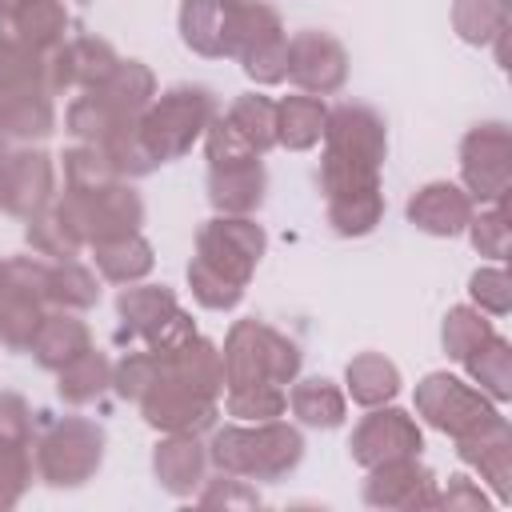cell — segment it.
I'll list each match as a JSON object with an SVG mask.
<instances>
[{"instance_id":"6da1fadb","label":"cell","mask_w":512,"mask_h":512,"mask_svg":"<svg viewBox=\"0 0 512 512\" xmlns=\"http://www.w3.org/2000/svg\"><path fill=\"white\" fill-rule=\"evenodd\" d=\"M208 448V464H216L228 476L240 480H284L288 472H296V464L304 460V436L300 428L276 420H260V424H224L212 432Z\"/></svg>"},{"instance_id":"7a4b0ae2","label":"cell","mask_w":512,"mask_h":512,"mask_svg":"<svg viewBox=\"0 0 512 512\" xmlns=\"http://www.w3.org/2000/svg\"><path fill=\"white\" fill-rule=\"evenodd\" d=\"M224 388H248V384H292L300 376L304 352L296 340L276 332L264 320H236L224 336Z\"/></svg>"},{"instance_id":"3957f363","label":"cell","mask_w":512,"mask_h":512,"mask_svg":"<svg viewBox=\"0 0 512 512\" xmlns=\"http://www.w3.org/2000/svg\"><path fill=\"white\" fill-rule=\"evenodd\" d=\"M216 116V96L204 84H176L168 92H156V100L140 116V136L156 164L180 160L192 152V144L204 136V128Z\"/></svg>"},{"instance_id":"277c9868","label":"cell","mask_w":512,"mask_h":512,"mask_svg":"<svg viewBox=\"0 0 512 512\" xmlns=\"http://www.w3.org/2000/svg\"><path fill=\"white\" fill-rule=\"evenodd\" d=\"M228 56L240 60L244 76L264 88L288 76V32L268 0H232Z\"/></svg>"},{"instance_id":"5b68a950","label":"cell","mask_w":512,"mask_h":512,"mask_svg":"<svg viewBox=\"0 0 512 512\" xmlns=\"http://www.w3.org/2000/svg\"><path fill=\"white\" fill-rule=\"evenodd\" d=\"M52 208L76 232V240L84 248L140 232V224H144V200L128 180H116L100 192H60L52 200Z\"/></svg>"},{"instance_id":"8992f818","label":"cell","mask_w":512,"mask_h":512,"mask_svg":"<svg viewBox=\"0 0 512 512\" xmlns=\"http://www.w3.org/2000/svg\"><path fill=\"white\" fill-rule=\"evenodd\" d=\"M104 428L84 416H64L36 436V472L52 488H80L104 464Z\"/></svg>"},{"instance_id":"52a82bcc","label":"cell","mask_w":512,"mask_h":512,"mask_svg":"<svg viewBox=\"0 0 512 512\" xmlns=\"http://www.w3.org/2000/svg\"><path fill=\"white\" fill-rule=\"evenodd\" d=\"M416 416L452 440L484 432L504 420L496 400H488L476 384H468L452 372H428L416 384Z\"/></svg>"},{"instance_id":"ba28073f","label":"cell","mask_w":512,"mask_h":512,"mask_svg":"<svg viewBox=\"0 0 512 512\" xmlns=\"http://www.w3.org/2000/svg\"><path fill=\"white\" fill-rule=\"evenodd\" d=\"M460 188L480 204H504L512 184V132L500 120H484L460 140Z\"/></svg>"},{"instance_id":"9c48e42d","label":"cell","mask_w":512,"mask_h":512,"mask_svg":"<svg viewBox=\"0 0 512 512\" xmlns=\"http://www.w3.org/2000/svg\"><path fill=\"white\" fill-rule=\"evenodd\" d=\"M264 248H268V236L252 216H220L216 212L196 232V260H204L208 268H216L220 276H228L240 288H248Z\"/></svg>"},{"instance_id":"30bf717a","label":"cell","mask_w":512,"mask_h":512,"mask_svg":"<svg viewBox=\"0 0 512 512\" xmlns=\"http://www.w3.org/2000/svg\"><path fill=\"white\" fill-rule=\"evenodd\" d=\"M420 448H424V432L416 416L392 404L368 408V416H360V424L348 436V452L360 468H372L396 456H420Z\"/></svg>"},{"instance_id":"8fae6325","label":"cell","mask_w":512,"mask_h":512,"mask_svg":"<svg viewBox=\"0 0 512 512\" xmlns=\"http://www.w3.org/2000/svg\"><path fill=\"white\" fill-rule=\"evenodd\" d=\"M308 96H332L348 80V52L332 32L304 28L288 36V76Z\"/></svg>"},{"instance_id":"7c38bea8","label":"cell","mask_w":512,"mask_h":512,"mask_svg":"<svg viewBox=\"0 0 512 512\" xmlns=\"http://www.w3.org/2000/svg\"><path fill=\"white\" fill-rule=\"evenodd\" d=\"M136 404H140L144 424L156 428V432H192V436H200L220 416V404L212 396H200V392L168 380L164 372L156 376V384Z\"/></svg>"},{"instance_id":"4fadbf2b","label":"cell","mask_w":512,"mask_h":512,"mask_svg":"<svg viewBox=\"0 0 512 512\" xmlns=\"http://www.w3.org/2000/svg\"><path fill=\"white\" fill-rule=\"evenodd\" d=\"M364 472H368V480L360 488L364 504H372V508H400V512L436 508V476L420 464V456H396V460L372 464Z\"/></svg>"},{"instance_id":"5bb4252c","label":"cell","mask_w":512,"mask_h":512,"mask_svg":"<svg viewBox=\"0 0 512 512\" xmlns=\"http://www.w3.org/2000/svg\"><path fill=\"white\" fill-rule=\"evenodd\" d=\"M116 48L100 36H76V40H64L60 48H52L44 56V88L56 96V92H92L108 80V72L116 68Z\"/></svg>"},{"instance_id":"9a60e30c","label":"cell","mask_w":512,"mask_h":512,"mask_svg":"<svg viewBox=\"0 0 512 512\" xmlns=\"http://www.w3.org/2000/svg\"><path fill=\"white\" fill-rule=\"evenodd\" d=\"M320 140H324V152H332V156H348V160L384 168L388 128H384V116L376 108H368V104H336V108H328Z\"/></svg>"},{"instance_id":"2e32d148","label":"cell","mask_w":512,"mask_h":512,"mask_svg":"<svg viewBox=\"0 0 512 512\" xmlns=\"http://www.w3.org/2000/svg\"><path fill=\"white\" fill-rule=\"evenodd\" d=\"M0 180H4V212L20 216V220L44 212L56 200V168H52V156L44 148L8 152Z\"/></svg>"},{"instance_id":"e0dca14e","label":"cell","mask_w":512,"mask_h":512,"mask_svg":"<svg viewBox=\"0 0 512 512\" xmlns=\"http://www.w3.org/2000/svg\"><path fill=\"white\" fill-rule=\"evenodd\" d=\"M476 212V200L452 180H428L408 200V224L428 236H460Z\"/></svg>"},{"instance_id":"ac0fdd59","label":"cell","mask_w":512,"mask_h":512,"mask_svg":"<svg viewBox=\"0 0 512 512\" xmlns=\"http://www.w3.org/2000/svg\"><path fill=\"white\" fill-rule=\"evenodd\" d=\"M152 472L164 492L192 496L208 480V448L192 432H164V440L152 448Z\"/></svg>"},{"instance_id":"d6986e66","label":"cell","mask_w":512,"mask_h":512,"mask_svg":"<svg viewBox=\"0 0 512 512\" xmlns=\"http://www.w3.org/2000/svg\"><path fill=\"white\" fill-rule=\"evenodd\" d=\"M264 192H268V172L260 156L208 168V204L220 216H252L264 204Z\"/></svg>"},{"instance_id":"ffe728a7","label":"cell","mask_w":512,"mask_h":512,"mask_svg":"<svg viewBox=\"0 0 512 512\" xmlns=\"http://www.w3.org/2000/svg\"><path fill=\"white\" fill-rule=\"evenodd\" d=\"M156 356H160V372L168 380H176V384H184V388H192L200 396L220 400V392H224V360H220V348L208 336L196 332L180 348L156 352Z\"/></svg>"},{"instance_id":"44dd1931","label":"cell","mask_w":512,"mask_h":512,"mask_svg":"<svg viewBox=\"0 0 512 512\" xmlns=\"http://www.w3.org/2000/svg\"><path fill=\"white\" fill-rule=\"evenodd\" d=\"M176 292L168 284H124L120 296H116V316H120V340H148L172 312H176Z\"/></svg>"},{"instance_id":"7402d4cb","label":"cell","mask_w":512,"mask_h":512,"mask_svg":"<svg viewBox=\"0 0 512 512\" xmlns=\"http://www.w3.org/2000/svg\"><path fill=\"white\" fill-rule=\"evenodd\" d=\"M88 348H92V332H88V324H84L76 312H68V308L44 312V320H40L32 344H28V352L36 356V364L48 368V372H60L68 360H76V356L88 352Z\"/></svg>"},{"instance_id":"603a6c76","label":"cell","mask_w":512,"mask_h":512,"mask_svg":"<svg viewBox=\"0 0 512 512\" xmlns=\"http://www.w3.org/2000/svg\"><path fill=\"white\" fill-rule=\"evenodd\" d=\"M456 452L468 468L480 472V480L492 484L496 500H508V480H512V432H508V420L484 428V432H472V436H460L456 440Z\"/></svg>"},{"instance_id":"cb8c5ba5","label":"cell","mask_w":512,"mask_h":512,"mask_svg":"<svg viewBox=\"0 0 512 512\" xmlns=\"http://www.w3.org/2000/svg\"><path fill=\"white\" fill-rule=\"evenodd\" d=\"M232 0H184L180 4V40L208 60L228 56Z\"/></svg>"},{"instance_id":"d4e9b609","label":"cell","mask_w":512,"mask_h":512,"mask_svg":"<svg viewBox=\"0 0 512 512\" xmlns=\"http://www.w3.org/2000/svg\"><path fill=\"white\" fill-rule=\"evenodd\" d=\"M324 120H328V108L320 96H308V92L284 96L276 100V144L288 152H308L320 144Z\"/></svg>"},{"instance_id":"484cf974","label":"cell","mask_w":512,"mask_h":512,"mask_svg":"<svg viewBox=\"0 0 512 512\" xmlns=\"http://www.w3.org/2000/svg\"><path fill=\"white\" fill-rule=\"evenodd\" d=\"M12 36L32 44L36 52H52L64 44L68 32V4L64 0H16V8L4 16Z\"/></svg>"},{"instance_id":"4316f807","label":"cell","mask_w":512,"mask_h":512,"mask_svg":"<svg viewBox=\"0 0 512 512\" xmlns=\"http://www.w3.org/2000/svg\"><path fill=\"white\" fill-rule=\"evenodd\" d=\"M92 260H96V272L108 284H136L156 268V252L140 232L92 244Z\"/></svg>"},{"instance_id":"83f0119b","label":"cell","mask_w":512,"mask_h":512,"mask_svg":"<svg viewBox=\"0 0 512 512\" xmlns=\"http://www.w3.org/2000/svg\"><path fill=\"white\" fill-rule=\"evenodd\" d=\"M344 384H348V396L360 404V408H376V404H392L400 396V368L380 356V352H360L348 360L344 368Z\"/></svg>"},{"instance_id":"f1b7e54d","label":"cell","mask_w":512,"mask_h":512,"mask_svg":"<svg viewBox=\"0 0 512 512\" xmlns=\"http://www.w3.org/2000/svg\"><path fill=\"white\" fill-rule=\"evenodd\" d=\"M288 408L308 428H340L344 412H348V400L328 376H304V380H292Z\"/></svg>"},{"instance_id":"f546056e","label":"cell","mask_w":512,"mask_h":512,"mask_svg":"<svg viewBox=\"0 0 512 512\" xmlns=\"http://www.w3.org/2000/svg\"><path fill=\"white\" fill-rule=\"evenodd\" d=\"M4 132L16 140H44L56 128V104L48 88H20L0 96Z\"/></svg>"},{"instance_id":"4dcf8cb0","label":"cell","mask_w":512,"mask_h":512,"mask_svg":"<svg viewBox=\"0 0 512 512\" xmlns=\"http://www.w3.org/2000/svg\"><path fill=\"white\" fill-rule=\"evenodd\" d=\"M92 92H100L112 104L116 116H144V108L156 100V76L140 60H116L108 80L100 88H92Z\"/></svg>"},{"instance_id":"1f68e13d","label":"cell","mask_w":512,"mask_h":512,"mask_svg":"<svg viewBox=\"0 0 512 512\" xmlns=\"http://www.w3.org/2000/svg\"><path fill=\"white\" fill-rule=\"evenodd\" d=\"M460 364L468 368V380H472L488 400L504 404V400L512 396V344H508L500 332H492V336H488L476 352H468Z\"/></svg>"},{"instance_id":"d6a6232c","label":"cell","mask_w":512,"mask_h":512,"mask_svg":"<svg viewBox=\"0 0 512 512\" xmlns=\"http://www.w3.org/2000/svg\"><path fill=\"white\" fill-rule=\"evenodd\" d=\"M112 388V360L100 352V348H88L80 352L76 360H68L60 372H56V392L64 404H92L100 400L104 392Z\"/></svg>"},{"instance_id":"836d02e7","label":"cell","mask_w":512,"mask_h":512,"mask_svg":"<svg viewBox=\"0 0 512 512\" xmlns=\"http://www.w3.org/2000/svg\"><path fill=\"white\" fill-rule=\"evenodd\" d=\"M104 156H108V164L116 168V176L120 180H140V176H148V172H156L160 164H156V156L148 152V144H144V136H140V116H128V120H120L100 144H96Z\"/></svg>"},{"instance_id":"e575fe53","label":"cell","mask_w":512,"mask_h":512,"mask_svg":"<svg viewBox=\"0 0 512 512\" xmlns=\"http://www.w3.org/2000/svg\"><path fill=\"white\" fill-rule=\"evenodd\" d=\"M452 28L472 48L496 44L508 32V0H452Z\"/></svg>"},{"instance_id":"d590c367","label":"cell","mask_w":512,"mask_h":512,"mask_svg":"<svg viewBox=\"0 0 512 512\" xmlns=\"http://www.w3.org/2000/svg\"><path fill=\"white\" fill-rule=\"evenodd\" d=\"M384 220V188L328 196V224L336 236H368Z\"/></svg>"},{"instance_id":"8d00e7d4","label":"cell","mask_w":512,"mask_h":512,"mask_svg":"<svg viewBox=\"0 0 512 512\" xmlns=\"http://www.w3.org/2000/svg\"><path fill=\"white\" fill-rule=\"evenodd\" d=\"M100 300V280L80 260H52L48 272V304L68 312H88Z\"/></svg>"},{"instance_id":"74e56055","label":"cell","mask_w":512,"mask_h":512,"mask_svg":"<svg viewBox=\"0 0 512 512\" xmlns=\"http://www.w3.org/2000/svg\"><path fill=\"white\" fill-rule=\"evenodd\" d=\"M232 120V128L264 156L268 148H276V100L272 96H260V92H244L228 104L224 112Z\"/></svg>"},{"instance_id":"f35d334b","label":"cell","mask_w":512,"mask_h":512,"mask_svg":"<svg viewBox=\"0 0 512 512\" xmlns=\"http://www.w3.org/2000/svg\"><path fill=\"white\" fill-rule=\"evenodd\" d=\"M492 332H496V328H492L488 312H480L476 304H456V308H448V316H444V324H440L444 356L460 364V360H464L468 352H476Z\"/></svg>"},{"instance_id":"ab89813d","label":"cell","mask_w":512,"mask_h":512,"mask_svg":"<svg viewBox=\"0 0 512 512\" xmlns=\"http://www.w3.org/2000/svg\"><path fill=\"white\" fill-rule=\"evenodd\" d=\"M44 56L12 32H0V96L20 88H44Z\"/></svg>"},{"instance_id":"60d3db41","label":"cell","mask_w":512,"mask_h":512,"mask_svg":"<svg viewBox=\"0 0 512 512\" xmlns=\"http://www.w3.org/2000/svg\"><path fill=\"white\" fill-rule=\"evenodd\" d=\"M120 120H128V116H116L112 104H108L100 92H80V96L64 108V128H68V136H76L80 144H100Z\"/></svg>"},{"instance_id":"b9f144b4","label":"cell","mask_w":512,"mask_h":512,"mask_svg":"<svg viewBox=\"0 0 512 512\" xmlns=\"http://www.w3.org/2000/svg\"><path fill=\"white\" fill-rule=\"evenodd\" d=\"M24 240H28V248L36 252V256H48V260H76L80 256V240H76V232L56 216V208L48 204L44 212H36V216H28L24 220Z\"/></svg>"},{"instance_id":"7bdbcfd3","label":"cell","mask_w":512,"mask_h":512,"mask_svg":"<svg viewBox=\"0 0 512 512\" xmlns=\"http://www.w3.org/2000/svg\"><path fill=\"white\" fill-rule=\"evenodd\" d=\"M116 180V168L96 144H72L64 152V192H100Z\"/></svg>"},{"instance_id":"ee69618b","label":"cell","mask_w":512,"mask_h":512,"mask_svg":"<svg viewBox=\"0 0 512 512\" xmlns=\"http://www.w3.org/2000/svg\"><path fill=\"white\" fill-rule=\"evenodd\" d=\"M228 416H236L240 424H260V420H276L288 408V392L280 384H248V388H228L224 400Z\"/></svg>"},{"instance_id":"f6af8a7d","label":"cell","mask_w":512,"mask_h":512,"mask_svg":"<svg viewBox=\"0 0 512 512\" xmlns=\"http://www.w3.org/2000/svg\"><path fill=\"white\" fill-rule=\"evenodd\" d=\"M44 320V304L28 300V296H12V292H0V344L12 348V352H24L36 336Z\"/></svg>"},{"instance_id":"bcb514c9","label":"cell","mask_w":512,"mask_h":512,"mask_svg":"<svg viewBox=\"0 0 512 512\" xmlns=\"http://www.w3.org/2000/svg\"><path fill=\"white\" fill-rule=\"evenodd\" d=\"M188 288H192L196 304H200V308H212V312H228V308H236V304L244 300V288H240V284H232L228 276H220L216 268H208V264L196 260V256H192V264H188Z\"/></svg>"},{"instance_id":"7dc6e473","label":"cell","mask_w":512,"mask_h":512,"mask_svg":"<svg viewBox=\"0 0 512 512\" xmlns=\"http://www.w3.org/2000/svg\"><path fill=\"white\" fill-rule=\"evenodd\" d=\"M320 184H324V196L360 192V188H380V168L324 152V160H320Z\"/></svg>"},{"instance_id":"c3c4849f","label":"cell","mask_w":512,"mask_h":512,"mask_svg":"<svg viewBox=\"0 0 512 512\" xmlns=\"http://www.w3.org/2000/svg\"><path fill=\"white\" fill-rule=\"evenodd\" d=\"M160 376V356L152 348L144 352H124L116 364H112V388L124 396V400H140Z\"/></svg>"},{"instance_id":"681fc988","label":"cell","mask_w":512,"mask_h":512,"mask_svg":"<svg viewBox=\"0 0 512 512\" xmlns=\"http://www.w3.org/2000/svg\"><path fill=\"white\" fill-rule=\"evenodd\" d=\"M204 156H208V168H220V164H240V160H256L260 152L232 128L228 116H212V124L204 128Z\"/></svg>"},{"instance_id":"f907efd6","label":"cell","mask_w":512,"mask_h":512,"mask_svg":"<svg viewBox=\"0 0 512 512\" xmlns=\"http://www.w3.org/2000/svg\"><path fill=\"white\" fill-rule=\"evenodd\" d=\"M32 444H20V440H0V512L12 508L28 484H32V456H28Z\"/></svg>"},{"instance_id":"816d5d0a","label":"cell","mask_w":512,"mask_h":512,"mask_svg":"<svg viewBox=\"0 0 512 512\" xmlns=\"http://www.w3.org/2000/svg\"><path fill=\"white\" fill-rule=\"evenodd\" d=\"M468 240L480 256H492V260H504L508 256V216H504V204H488L480 212H472L468 220Z\"/></svg>"},{"instance_id":"f5cc1de1","label":"cell","mask_w":512,"mask_h":512,"mask_svg":"<svg viewBox=\"0 0 512 512\" xmlns=\"http://www.w3.org/2000/svg\"><path fill=\"white\" fill-rule=\"evenodd\" d=\"M468 296L488 316H508L512 312V280H508V272L500 264L476 268L472 280H468Z\"/></svg>"},{"instance_id":"db71d44e","label":"cell","mask_w":512,"mask_h":512,"mask_svg":"<svg viewBox=\"0 0 512 512\" xmlns=\"http://www.w3.org/2000/svg\"><path fill=\"white\" fill-rule=\"evenodd\" d=\"M200 504H208V508H212V504H224V508H252V504H260V492L248 488V480L220 472V476L208 480V488L200 492Z\"/></svg>"},{"instance_id":"11a10c76","label":"cell","mask_w":512,"mask_h":512,"mask_svg":"<svg viewBox=\"0 0 512 512\" xmlns=\"http://www.w3.org/2000/svg\"><path fill=\"white\" fill-rule=\"evenodd\" d=\"M0 440L32 444V408L20 392H0Z\"/></svg>"},{"instance_id":"9f6ffc18","label":"cell","mask_w":512,"mask_h":512,"mask_svg":"<svg viewBox=\"0 0 512 512\" xmlns=\"http://www.w3.org/2000/svg\"><path fill=\"white\" fill-rule=\"evenodd\" d=\"M192 336H196L192 316H188L184 308H176V312H172V316H168V320H164V324H160L144 344H148L152 352H172V348H180V344H184V340H192Z\"/></svg>"},{"instance_id":"6f0895ef","label":"cell","mask_w":512,"mask_h":512,"mask_svg":"<svg viewBox=\"0 0 512 512\" xmlns=\"http://www.w3.org/2000/svg\"><path fill=\"white\" fill-rule=\"evenodd\" d=\"M488 496L480 492V484H472L468 476H448V488L436 492V508H484Z\"/></svg>"},{"instance_id":"680465c9","label":"cell","mask_w":512,"mask_h":512,"mask_svg":"<svg viewBox=\"0 0 512 512\" xmlns=\"http://www.w3.org/2000/svg\"><path fill=\"white\" fill-rule=\"evenodd\" d=\"M12 8H16V0H0V20H4V16L12 12Z\"/></svg>"},{"instance_id":"91938a15","label":"cell","mask_w":512,"mask_h":512,"mask_svg":"<svg viewBox=\"0 0 512 512\" xmlns=\"http://www.w3.org/2000/svg\"><path fill=\"white\" fill-rule=\"evenodd\" d=\"M0 208H4V180H0Z\"/></svg>"},{"instance_id":"94428289","label":"cell","mask_w":512,"mask_h":512,"mask_svg":"<svg viewBox=\"0 0 512 512\" xmlns=\"http://www.w3.org/2000/svg\"><path fill=\"white\" fill-rule=\"evenodd\" d=\"M0 280H4V260H0Z\"/></svg>"},{"instance_id":"6125c7cd","label":"cell","mask_w":512,"mask_h":512,"mask_svg":"<svg viewBox=\"0 0 512 512\" xmlns=\"http://www.w3.org/2000/svg\"><path fill=\"white\" fill-rule=\"evenodd\" d=\"M0 128H4V120H0Z\"/></svg>"}]
</instances>
